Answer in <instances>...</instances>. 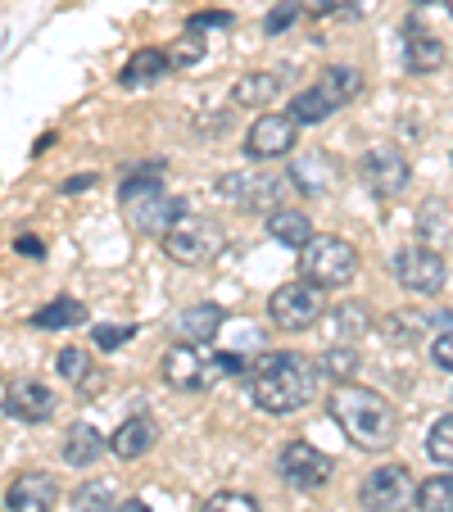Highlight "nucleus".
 <instances>
[{
	"label": "nucleus",
	"mask_w": 453,
	"mask_h": 512,
	"mask_svg": "<svg viewBox=\"0 0 453 512\" xmlns=\"http://www.w3.org/2000/svg\"><path fill=\"white\" fill-rule=\"evenodd\" d=\"M363 91V73L349 64H336L327 68L313 87L295 91V100H290V118H295L299 127H313V123H327L336 109H345L349 100Z\"/></svg>",
	"instance_id": "obj_5"
},
{
	"label": "nucleus",
	"mask_w": 453,
	"mask_h": 512,
	"mask_svg": "<svg viewBox=\"0 0 453 512\" xmlns=\"http://www.w3.org/2000/svg\"><path fill=\"white\" fill-rule=\"evenodd\" d=\"M59 499V481L50 472H19L5 490V508L10 512H50Z\"/></svg>",
	"instance_id": "obj_16"
},
{
	"label": "nucleus",
	"mask_w": 453,
	"mask_h": 512,
	"mask_svg": "<svg viewBox=\"0 0 453 512\" xmlns=\"http://www.w3.org/2000/svg\"><path fill=\"white\" fill-rule=\"evenodd\" d=\"M155 173H159V168L127 177V182H123V209H127V218H132L136 232L159 236V241H164V232L186 213V200L168 195L164 186L155 182Z\"/></svg>",
	"instance_id": "obj_4"
},
{
	"label": "nucleus",
	"mask_w": 453,
	"mask_h": 512,
	"mask_svg": "<svg viewBox=\"0 0 453 512\" xmlns=\"http://www.w3.org/2000/svg\"><path fill=\"white\" fill-rule=\"evenodd\" d=\"M444 64V41L422 19L404 23V68L408 73H435Z\"/></svg>",
	"instance_id": "obj_17"
},
{
	"label": "nucleus",
	"mask_w": 453,
	"mask_h": 512,
	"mask_svg": "<svg viewBox=\"0 0 453 512\" xmlns=\"http://www.w3.org/2000/svg\"><path fill=\"white\" fill-rule=\"evenodd\" d=\"M367 327H372V309H367V304H358V300H349V304H340V309L327 313V331L336 336V345L358 340Z\"/></svg>",
	"instance_id": "obj_25"
},
{
	"label": "nucleus",
	"mask_w": 453,
	"mask_h": 512,
	"mask_svg": "<svg viewBox=\"0 0 453 512\" xmlns=\"http://www.w3.org/2000/svg\"><path fill=\"white\" fill-rule=\"evenodd\" d=\"M363 182L372 186L381 200H395L408 186V159L399 155L395 145H372L363 155Z\"/></svg>",
	"instance_id": "obj_14"
},
{
	"label": "nucleus",
	"mask_w": 453,
	"mask_h": 512,
	"mask_svg": "<svg viewBox=\"0 0 453 512\" xmlns=\"http://www.w3.org/2000/svg\"><path fill=\"white\" fill-rule=\"evenodd\" d=\"M318 395V368H313L304 354H290V349H277V354L254 358L250 368V399L254 408H263L268 417H290Z\"/></svg>",
	"instance_id": "obj_1"
},
{
	"label": "nucleus",
	"mask_w": 453,
	"mask_h": 512,
	"mask_svg": "<svg viewBox=\"0 0 453 512\" xmlns=\"http://www.w3.org/2000/svg\"><path fill=\"white\" fill-rule=\"evenodd\" d=\"M281 91H286V78H281V73H245V78L232 87V105L236 109H268Z\"/></svg>",
	"instance_id": "obj_21"
},
{
	"label": "nucleus",
	"mask_w": 453,
	"mask_h": 512,
	"mask_svg": "<svg viewBox=\"0 0 453 512\" xmlns=\"http://www.w3.org/2000/svg\"><path fill=\"white\" fill-rule=\"evenodd\" d=\"M55 368H59V377H64L68 386H78V390H91V386L100 381V372H96V363H91V354H87V349H78V345L59 349Z\"/></svg>",
	"instance_id": "obj_26"
},
{
	"label": "nucleus",
	"mask_w": 453,
	"mask_h": 512,
	"mask_svg": "<svg viewBox=\"0 0 453 512\" xmlns=\"http://www.w3.org/2000/svg\"><path fill=\"white\" fill-rule=\"evenodd\" d=\"M213 191L222 195V200L241 204V209H281V200H286L290 191V173H263V168H254V173H227L218 177V186Z\"/></svg>",
	"instance_id": "obj_10"
},
{
	"label": "nucleus",
	"mask_w": 453,
	"mask_h": 512,
	"mask_svg": "<svg viewBox=\"0 0 453 512\" xmlns=\"http://www.w3.org/2000/svg\"><path fill=\"white\" fill-rule=\"evenodd\" d=\"M322 313H327V295H322L313 281H286V286H277L268 295V318L277 322V327L286 331H309L322 322Z\"/></svg>",
	"instance_id": "obj_8"
},
{
	"label": "nucleus",
	"mask_w": 453,
	"mask_h": 512,
	"mask_svg": "<svg viewBox=\"0 0 453 512\" xmlns=\"http://www.w3.org/2000/svg\"><path fill=\"white\" fill-rule=\"evenodd\" d=\"M299 14H304L299 10V0H277V5L268 10V19H263V32H268V37H281L286 28H295Z\"/></svg>",
	"instance_id": "obj_32"
},
{
	"label": "nucleus",
	"mask_w": 453,
	"mask_h": 512,
	"mask_svg": "<svg viewBox=\"0 0 453 512\" xmlns=\"http://www.w3.org/2000/svg\"><path fill=\"white\" fill-rule=\"evenodd\" d=\"M277 467H281V481L295 485V490H322V485L331 481V472H336V463H331L318 445H309V440L281 445Z\"/></svg>",
	"instance_id": "obj_12"
},
{
	"label": "nucleus",
	"mask_w": 453,
	"mask_h": 512,
	"mask_svg": "<svg viewBox=\"0 0 453 512\" xmlns=\"http://www.w3.org/2000/svg\"><path fill=\"white\" fill-rule=\"evenodd\" d=\"M417 508L422 512H453V472H435L417 485Z\"/></svg>",
	"instance_id": "obj_28"
},
{
	"label": "nucleus",
	"mask_w": 453,
	"mask_h": 512,
	"mask_svg": "<svg viewBox=\"0 0 453 512\" xmlns=\"http://www.w3.org/2000/svg\"><path fill=\"white\" fill-rule=\"evenodd\" d=\"M449 14H453V0H449Z\"/></svg>",
	"instance_id": "obj_43"
},
{
	"label": "nucleus",
	"mask_w": 453,
	"mask_h": 512,
	"mask_svg": "<svg viewBox=\"0 0 453 512\" xmlns=\"http://www.w3.org/2000/svg\"><path fill=\"white\" fill-rule=\"evenodd\" d=\"M14 250H19L23 259H46V245H41V236H19V241H14Z\"/></svg>",
	"instance_id": "obj_39"
},
{
	"label": "nucleus",
	"mask_w": 453,
	"mask_h": 512,
	"mask_svg": "<svg viewBox=\"0 0 453 512\" xmlns=\"http://www.w3.org/2000/svg\"><path fill=\"white\" fill-rule=\"evenodd\" d=\"M204 512H263V508H259V499H250L241 490H222L204 503Z\"/></svg>",
	"instance_id": "obj_33"
},
{
	"label": "nucleus",
	"mask_w": 453,
	"mask_h": 512,
	"mask_svg": "<svg viewBox=\"0 0 453 512\" xmlns=\"http://www.w3.org/2000/svg\"><path fill=\"white\" fill-rule=\"evenodd\" d=\"M222 327H227V309H222V304H191V309H182L173 322L177 340H186V345H209Z\"/></svg>",
	"instance_id": "obj_18"
},
{
	"label": "nucleus",
	"mask_w": 453,
	"mask_h": 512,
	"mask_svg": "<svg viewBox=\"0 0 453 512\" xmlns=\"http://www.w3.org/2000/svg\"><path fill=\"white\" fill-rule=\"evenodd\" d=\"M155 440H159V426L150 422V417H127V422L109 435V449H114V458H123V463H136V458H145L155 449Z\"/></svg>",
	"instance_id": "obj_19"
},
{
	"label": "nucleus",
	"mask_w": 453,
	"mask_h": 512,
	"mask_svg": "<svg viewBox=\"0 0 453 512\" xmlns=\"http://www.w3.org/2000/svg\"><path fill=\"white\" fill-rule=\"evenodd\" d=\"M73 512H114V485L109 481H87L73 490Z\"/></svg>",
	"instance_id": "obj_30"
},
{
	"label": "nucleus",
	"mask_w": 453,
	"mask_h": 512,
	"mask_svg": "<svg viewBox=\"0 0 453 512\" xmlns=\"http://www.w3.org/2000/svg\"><path fill=\"white\" fill-rule=\"evenodd\" d=\"M222 245H227V232H222L213 218H191V213H182L164 232V254L173 263H182V268H204V263H213L222 254Z\"/></svg>",
	"instance_id": "obj_7"
},
{
	"label": "nucleus",
	"mask_w": 453,
	"mask_h": 512,
	"mask_svg": "<svg viewBox=\"0 0 453 512\" xmlns=\"http://www.w3.org/2000/svg\"><path fill=\"white\" fill-rule=\"evenodd\" d=\"M114 512H150V508L141 499H123V503H114Z\"/></svg>",
	"instance_id": "obj_41"
},
{
	"label": "nucleus",
	"mask_w": 453,
	"mask_h": 512,
	"mask_svg": "<svg viewBox=\"0 0 453 512\" xmlns=\"http://www.w3.org/2000/svg\"><path fill=\"white\" fill-rule=\"evenodd\" d=\"M87 186H96V177H91V173H82V177H68V182H64V191L73 195V191H87Z\"/></svg>",
	"instance_id": "obj_40"
},
{
	"label": "nucleus",
	"mask_w": 453,
	"mask_h": 512,
	"mask_svg": "<svg viewBox=\"0 0 453 512\" xmlns=\"http://www.w3.org/2000/svg\"><path fill=\"white\" fill-rule=\"evenodd\" d=\"M358 368H363V358H358L354 345H327L318 358V372L331 381H340V386H349V381L358 377Z\"/></svg>",
	"instance_id": "obj_27"
},
{
	"label": "nucleus",
	"mask_w": 453,
	"mask_h": 512,
	"mask_svg": "<svg viewBox=\"0 0 453 512\" xmlns=\"http://www.w3.org/2000/svg\"><path fill=\"white\" fill-rule=\"evenodd\" d=\"M91 336H96L100 349H118V345H127V340L136 336V327H96Z\"/></svg>",
	"instance_id": "obj_35"
},
{
	"label": "nucleus",
	"mask_w": 453,
	"mask_h": 512,
	"mask_svg": "<svg viewBox=\"0 0 453 512\" xmlns=\"http://www.w3.org/2000/svg\"><path fill=\"white\" fill-rule=\"evenodd\" d=\"M417 5H431V0H417Z\"/></svg>",
	"instance_id": "obj_42"
},
{
	"label": "nucleus",
	"mask_w": 453,
	"mask_h": 512,
	"mask_svg": "<svg viewBox=\"0 0 453 512\" xmlns=\"http://www.w3.org/2000/svg\"><path fill=\"white\" fill-rule=\"evenodd\" d=\"M299 277L313 281L318 290L349 286V281L358 277V250L345 236H313V241L299 250Z\"/></svg>",
	"instance_id": "obj_6"
},
{
	"label": "nucleus",
	"mask_w": 453,
	"mask_h": 512,
	"mask_svg": "<svg viewBox=\"0 0 453 512\" xmlns=\"http://www.w3.org/2000/svg\"><path fill=\"white\" fill-rule=\"evenodd\" d=\"M358 499H363L367 512H404V508H413V499H417V481L404 463H386L363 476Z\"/></svg>",
	"instance_id": "obj_11"
},
{
	"label": "nucleus",
	"mask_w": 453,
	"mask_h": 512,
	"mask_svg": "<svg viewBox=\"0 0 453 512\" xmlns=\"http://www.w3.org/2000/svg\"><path fill=\"white\" fill-rule=\"evenodd\" d=\"M299 10L313 14V19H331V14H345L349 0H299Z\"/></svg>",
	"instance_id": "obj_36"
},
{
	"label": "nucleus",
	"mask_w": 453,
	"mask_h": 512,
	"mask_svg": "<svg viewBox=\"0 0 453 512\" xmlns=\"http://www.w3.org/2000/svg\"><path fill=\"white\" fill-rule=\"evenodd\" d=\"M168 73H173V59H168V50L145 46V50H136V55L127 59V68L118 73V82H123L127 91H141V87H155V82H164Z\"/></svg>",
	"instance_id": "obj_20"
},
{
	"label": "nucleus",
	"mask_w": 453,
	"mask_h": 512,
	"mask_svg": "<svg viewBox=\"0 0 453 512\" xmlns=\"http://www.w3.org/2000/svg\"><path fill=\"white\" fill-rule=\"evenodd\" d=\"M295 141H299V123L290 114H259L250 123V132H245V155L268 164V159L290 155Z\"/></svg>",
	"instance_id": "obj_13"
},
{
	"label": "nucleus",
	"mask_w": 453,
	"mask_h": 512,
	"mask_svg": "<svg viewBox=\"0 0 453 512\" xmlns=\"http://www.w3.org/2000/svg\"><path fill=\"white\" fill-rule=\"evenodd\" d=\"M431 318H422V313H390L381 327H386V340H395V345H413L417 336H422V327Z\"/></svg>",
	"instance_id": "obj_31"
},
{
	"label": "nucleus",
	"mask_w": 453,
	"mask_h": 512,
	"mask_svg": "<svg viewBox=\"0 0 453 512\" xmlns=\"http://www.w3.org/2000/svg\"><path fill=\"white\" fill-rule=\"evenodd\" d=\"M55 408H59V399L46 381H14L10 395H5V413H10L14 422H28V426L50 422Z\"/></svg>",
	"instance_id": "obj_15"
},
{
	"label": "nucleus",
	"mask_w": 453,
	"mask_h": 512,
	"mask_svg": "<svg viewBox=\"0 0 453 512\" xmlns=\"http://www.w3.org/2000/svg\"><path fill=\"white\" fill-rule=\"evenodd\" d=\"M200 55H204V41L195 37V32H186V41H177V50L168 59H173V64H195Z\"/></svg>",
	"instance_id": "obj_37"
},
{
	"label": "nucleus",
	"mask_w": 453,
	"mask_h": 512,
	"mask_svg": "<svg viewBox=\"0 0 453 512\" xmlns=\"http://www.w3.org/2000/svg\"><path fill=\"white\" fill-rule=\"evenodd\" d=\"M109 440L96 431V426H73L64 440V463L68 467H96L100 458H105Z\"/></svg>",
	"instance_id": "obj_24"
},
{
	"label": "nucleus",
	"mask_w": 453,
	"mask_h": 512,
	"mask_svg": "<svg viewBox=\"0 0 453 512\" xmlns=\"http://www.w3.org/2000/svg\"><path fill=\"white\" fill-rule=\"evenodd\" d=\"M32 327L37 331H68V327H87V304L73 300V295H59V300L41 304L32 313Z\"/></svg>",
	"instance_id": "obj_23"
},
{
	"label": "nucleus",
	"mask_w": 453,
	"mask_h": 512,
	"mask_svg": "<svg viewBox=\"0 0 453 512\" xmlns=\"http://www.w3.org/2000/svg\"><path fill=\"white\" fill-rule=\"evenodd\" d=\"M431 358H435V368L453 372V327H449V331H440V336L431 340Z\"/></svg>",
	"instance_id": "obj_34"
},
{
	"label": "nucleus",
	"mask_w": 453,
	"mask_h": 512,
	"mask_svg": "<svg viewBox=\"0 0 453 512\" xmlns=\"http://www.w3.org/2000/svg\"><path fill=\"white\" fill-rule=\"evenodd\" d=\"M390 272L413 295H440L444 281H449V263H444V254L435 245H399L390 254Z\"/></svg>",
	"instance_id": "obj_9"
},
{
	"label": "nucleus",
	"mask_w": 453,
	"mask_h": 512,
	"mask_svg": "<svg viewBox=\"0 0 453 512\" xmlns=\"http://www.w3.org/2000/svg\"><path fill=\"white\" fill-rule=\"evenodd\" d=\"M426 458L440 467H453V413L435 417V426L426 431Z\"/></svg>",
	"instance_id": "obj_29"
},
{
	"label": "nucleus",
	"mask_w": 453,
	"mask_h": 512,
	"mask_svg": "<svg viewBox=\"0 0 453 512\" xmlns=\"http://www.w3.org/2000/svg\"><path fill=\"white\" fill-rule=\"evenodd\" d=\"M268 236L277 245H286V250H304V245L313 241V223H309V213H299V209H272L268 213Z\"/></svg>",
	"instance_id": "obj_22"
},
{
	"label": "nucleus",
	"mask_w": 453,
	"mask_h": 512,
	"mask_svg": "<svg viewBox=\"0 0 453 512\" xmlns=\"http://www.w3.org/2000/svg\"><path fill=\"white\" fill-rule=\"evenodd\" d=\"M164 381L173 390H213L222 377L245 368L241 354H227V349H209V345H173L164 354Z\"/></svg>",
	"instance_id": "obj_3"
},
{
	"label": "nucleus",
	"mask_w": 453,
	"mask_h": 512,
	"mask_svg": "<svg viewBox=\"0 0 453 512\" xmlns=\"http://www.w3.org/2000/svg\"><path fill=\"white\" fill-rule=\"evenodd\" d=\"M336 426L345 431L349 445H358L363 454H386L399 440V413L381 390H363V386H340L336 395L327 399Z\"/></svg>",
	"instance_id": "obj_2"
},
{
	"label": "nucleus",
	"mask_w": 453,
	"mask_h": 512,
	"mask_svg": "<svg viewBox=\"0 0 453 512\" xmlns=\"http://www.w3.org/2000/svg\"><path fill=\"white\" fill-rule=\"evenodd\" d=\"M204 28H232V14H227V10L191 14V32H204Z\"/></svg>",
	"instance_id": "obj_38"
}]
</instances>
